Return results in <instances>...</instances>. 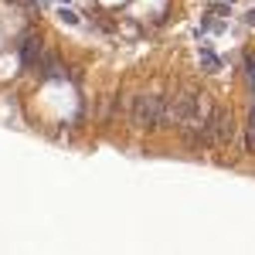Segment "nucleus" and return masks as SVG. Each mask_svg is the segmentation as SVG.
Returning a JSON list of instances; mask_svg holds the SVG:
<instances>
[{"instance_id":"f257e3e1","label":"nucleus","mask_w":255,"mask_h":255,"mask_svg":"<svg viewBox=\"0 0 255 255\" xmlns=\"http://www.w3.org/2000/svg\"><path fill=\"white\" fill-rule=\"evenodd\" d=\"M133 123L139 129H163L167 123V102L157 96H136L133 99Z\"/></svg>"},{"instance_id":"f03ea898","label":"nucleus","mask_w":255,"mask_h":255,"mask_svg":"<svg viewBox=\"0 0 255 255\" xmlns=\"http://www.w3.org/2000/svg\"><path fill=\"white\" fill-rule=\"evenodd\" d=\"M208 129H211V139H215L218 146H228V143H235L238 126H235V116H232V109H225V106H215V109H211V116H208Z\"/></svg>"},{"instance_id":"7ed1b4c3","label":"nucleus","mask_w":255,"mask_h":255,"mask_svg":"<svg viewBox=\"0 0 255 255\" xmlns=\"http://www.w3.org/2000/svg\"><path fill=\"white\" fill-rule=\"evenodd\" d=\"M20 61H24V65H34V61H41V41L24 38V44H20Z\"/></svg>"},{"instance_id":"20e7f679","label":"nucleus","mask_w":255,"mask_h":255,"mask_svg":"<svg viewBox=\"0 0 255 255\" xmlns=\"http://www.w3.org/2000/svg\"><path fill=\"white\" fill-rule=\"evenodd\" d=\"M38 72L44 75V79H61V75H65L61 61H58V58H51V55H48V58L41 55V68H38Z\"/></svg>"},{"instance_id":"39448f33","label":"nucleus","mask_w":255,"mask_h":255,"mask_svg":"<svg viewBox=\"0 0 255 255\" xmlns=\"http://www.w3.org/2000/svg\"><path fill=\"white\" fill-rule=\"evenodd\" d=\"M201 68L208 72V75H215V72H221V61H218V55L208 48V44H201Z\"/></svg>"},{"instance_id":"423d86ee","label":"nucleus","mask_w":255,"mask_h":255,"mask_svg":"<svg viewBox=\"0 0 255 255\" xmlns=\"http://www.w3.org/2000/svg\"><path fill=\"white\" fill-rule=\"evenodd\" d=\"M58 20H61V24H72V27H79V24H82V17L72 10V7H58Z\"/></svg>"},{"instance_id":"0eeeda50","label":"nucleus","mask_w":255,"mask_h":255,"mask_svg":"<svg viewBox=\"0 0 255 255\" xmlns=\"http://www.w3.org/2000/svg\"><path fill=\"white\" fill-rule=\"evenodd\" d=\"M245 24H249V27H255V7L249 10V14H245Z\"/></svg>"},{"instance_id":"6e6552de","label":"nucleus","mask_w":255,"mask_h":255,"mask_svg":"<svg viewBox=\"0 0 255 255\" xmlns=\"http://www.w3.org/2000/svg\"><path fill=\"white\" fill-rule=\"evenodd\" d=\"M228 3H235V0H228Z\"/></svg>"},{"instance_id":"1a4fd4ad","label":"nucleus","mask_w":255,"mask_h":255,"mask_svg":"<svg viewBox=\"0 0 255 255\" xmlns=\"http://www.w3.org/2000/svg\"><path fill=\"white\" fill-rule=\"evenodd\" d=\"M65 3H68V0H65Z\"/></svg>"}]
</instances>
